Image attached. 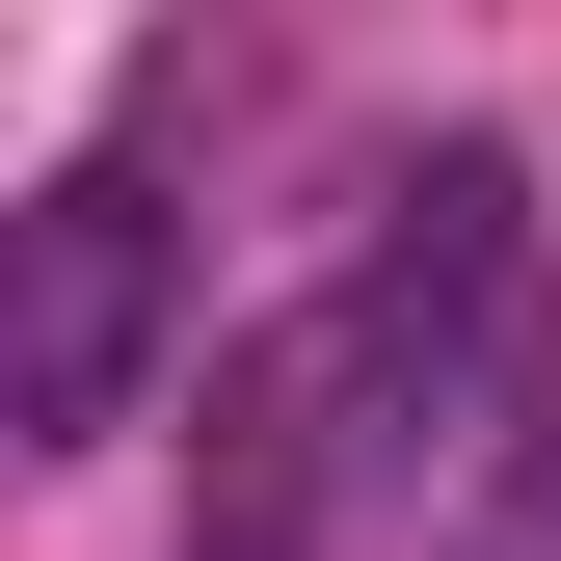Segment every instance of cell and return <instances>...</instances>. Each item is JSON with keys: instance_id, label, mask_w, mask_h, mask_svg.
Returning a JSON list of instances; mask_svg holds the SVG:
<instances>
[{"instance_id": "1", "label": "cell", "mask_w": 561, "mask_h": 561, "mask_svg": "<svg viewBox=\"0 0 561 561\" xmlns=\"http://www.w3.org/2000/svg\"><path fill=\"white\" fill-rule=\"evenodd\" d=\"M27 295H0V428L27 455H81V428H134V347H161V215L81 161V187H27Z\"/></svg>"}]
</instances>
